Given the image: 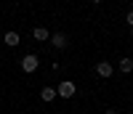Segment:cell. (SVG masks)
I'll use <instances>...</instances> for the list:
<instances>
[{
    "mask_svg": "<svg viewBox=\"0 0 133 114\" xmlns=\"http://www.w3.org/2000/svg\"><path fill=\"white\" fill-rule=\"evenodd\" d=\"M130 37H133V27H130Z\"/></svg>",
    "mask_w": 133,
    "mask_h": 114,
    "instance_id": "cell-12",
    "label": "cell"
},
{
    "mask_svg": "<svg viewBox=\"0 0 133 114\" xmlns=\"http://www.w3.org/2000/svg\"><path fill=\"white\" fill-rule=\"evenodd\" d=\"M40 98L45 101V104H51V101L56 98V88H43V90H40Z\"/></svg>",
    "mask_w": 133,
    "mask_h": 114,
    "instance_id": "cell-8",
    "label": "cell"
},
{
    "mask_svg": "<svg viewBox=\"0 0 133 114\" xmlns=\"http://www.w3.org/2000/svg\"><path fill=\"white\" fill-rule=\"evenodd\" d=\"M104 114H120V111H117V109H107Z\"/></svg>",
    "mask_w": 133,
    "mask_h": 114,
    "instance_id": "cell-10",
    "label": "cell"
},
{
    "mask_svg": "<svg viewBox=\"0 0 133 114\" xmlns=\"http://www.w3.org/2000/svg\"><path fill=\"white\" fill-rule=\"evenodd\" d=\"M77 93V85L72 82V80H61V82L56 85V96L59 98H72Z\"/></svg>",
    "mask_w": 133,
    "mask_h": 114,
    "instance_id": "cell-1",
    "label": "cell"
},
{
    "mask_svg": "<svg viewBox=\"0 0 133 114\" xmlns=\"http://www.w3.org/2000/svg\"><path fill=\"white\" fill-rule=\"evenodd\" d=\"M32 37H35L37 42H45V40H51V32L45 27H35V29H32Z\"/></svg>",
    "mask_w": 133,
    "mask_h": 114,
    "instance_id": "cell-5",
    "label": "cell"
},
{
    "mask_svg": "<svg viewBox=\"0 0 133 114\" xmlns=\"http://www.w3.org/2000/svg\"><path fill=\"white\" fill-rule=\"evenodd\" d=\"M91 3H93V5H101V3H104V0H91Z\"/></svg>",
    "mask_w": 133,
    "mask_h": 114,
    "instance_id": "cell-11",
    "label": "cell"
},
{
    "mask_svg": "<svg viewBox=\"0 0 133 114\" xmlns=\"http://www.w3.org/2000/svg\"><path fill=\"white\" fill-rule=\"evenodd\" d=\"M3 42H5V45H11V48H16V45L21 42V37H19V32H5Z\"/></svg>",
    "mask_w": 133,
    "mask_h": 114,
    "instance_id": "cell-7",
    "label": "cell"
},
{
    "mask_svg": "<svg viewBox=\"0 0 133 114\" xmlns=\"http://www.w3.org/2000/svg\"><path fill=\"white\" fill-rule=\"evenodd\" d=\"M96 74L101 77V80H109V77L115 74V66L109 64V61H98V64H96Z\"/></svg>",
    "mask_w": 133,
    "mask_h": 114,
    "instance_id": "cell-3",
    "label": "cell"
},
{
    "mask_svg": "<svg viewBox=\"0 0 133 114\" xmlns=\"http://www.w3.org/2000/svg\"><path fill=\"white\" fill-rule=\"evenodd\" d=\"M115 69H120L123 74H130V72H133V59H128V56H125V59H120Z\"/></svg>",
    "mask_w": 133,
    "mask_h": 114,
    "instance_id": "cell-6",
    "label": "cell"
},
{
    "mask_svg": "<svg viewBox=\"0 0 133 114\" xmlns=\"http://www.w3.org/2000/svg\"><path fill=\"white\" fill-rule=\"evenodd\" d=\"M37 66H40V59L35 53H27L24 59H21V72L24 74H32V72H37Z\"/></svg>",
    "mask_w": 133,
    "mask_h": 114,
    "instance_id": "cell-2",
    "label": "cell"
},
{
    "mask_svg": "<svg viewBox=\"0 0 133 114\" xmlns=\"http://www.w3.org/2000/svg\"><path fill=\"white\" fill-rule=\"evenodd\" d=\"M51 45L56 51H66V45H69V37L64 35V32H56V35H51Z\"/></svg>",
    "mask_w": 133,
    "mask_h": 114,
    "instance_id": "cell-4",
    "label": "cell"
},
{
    "mask_svg": "<svg viewBox=\"0 0 133 114\" xmlns=\"http://www.w3.org/2000/svg\"><path fill=\"white\" fill-rule=\"evenodd\" d=\"M125 24H128V27H133V8L125 13Z\"/></svg>",
    "mask_w": 133,
    "mask_h": 114,
    "instance_id": "cell-9",
    "label": "cell"
}]
</instances>
